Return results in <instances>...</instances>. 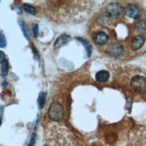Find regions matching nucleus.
Returning <instances> with one entry per match:
<instances>
[{
    "mask_svg": "<svg viewBox=\"0 0 146 146\" xmlns=\"http://www.w3.org/2000/svg\"><path fill=\"white\" fill-rule=\"evenodd\" d=\"M46 98H47V93L46 92H40L39 94V98H38V105H39V108L40 110L44 108L45 101H46Z\"/></svg>",
    "mask_w": 146,
    "mask_h": 146,
    "instance_id": "10",
    "label": "nucleus"
},
{
    "mask_svg": "<svg viewBox=\"0 0 146 146\" xmlns=\"http://www.w3.org/2000/svg\"><path fill=\"white\" fill-rule=\"evenodd\" d=\"M8 72H9V63L5 59L2 63V66H1V76L5 77V76L8 74Z\"/></svg>",
    "mask_w": 146,
    "mask_h": 146,
    "instance_id": "12",
    "label": "nucleus"
},
{
    "mask_svg": "<svg viewBox=\"0 0 146 146\" xmlns=\"http://www.w3.org/2000/svg\"><path fill=\"white\" fill-rule=\"evenodd\" d=\"M135 29L138 33H146V22L145 21H139L135 24Z\"/></svg>",
    "mask_w": 146,
    "mask_h": 146,
    "instance_id": "11",
    "label": "nucleus"
},
{
    "mask_svg": "<svg viewBox=\"0 0 146 146\" xmlns=\"http://www.w3.org/2000/svg\"><path fill=\"white\" fill-rule=\"evenodd\" d=\"M2 86H4V87L7 86V82H4V84H2Z\"/></svg>",
    "mask_w": 146,
    "mask_h": 146,
    "instance_id": "20",
    "label": "nucleus"
},
{
    "mask_svg": "<svg viewBox=\"0 0 146 146\" xmlns=\"http://www.w3.org/2000/svg\"><path fill=\"white\" fill-rule=\"evenodd\" d=\"M107 54H109L110 56H113V58H120L125 53V48L124 47L119 43H112L106 49Z\"/></svg>",
    "mask_w": 146,
    "mask_h": 146,
    "instance_id": "3",
    "label": "nucleus"
},
{
    "mask_svg": "<svg viewBox=\"0 0 146 146\" xmlns=\"http://www.w3.org/2000/svg\"><path fill=\"white\" fill-rule=\"evenodd\" d=\"M23 8L25 12L29 13V14H31V15H36V13H37L35 7H33V5H28V4H23Z\"/></svg>",
    "mask_w": 146,
    "mask_h": 146,
    "instance_id": "14",
    "label": "nucleus"
},
{
    "mask_svg": "<svg viewBox=\"0 0 146 146\" xmlns=\"http://www.w3.org/2000/svg\"><path fill=\"white\" fill-rule=\"evenodd\" d=\"M93 41L97 45H104L109 41V36L103 31H98L93 35Z\"/></svg>",
    "mask_w": 146,
    "mask_h": 146,
    "instance_id": "6",
    "label": "nucleus"
},
{
    "mask_svg": "<svg viewBox=\"0 0 146 146\" xmlns=\"http://www.w3.org/2000/svg\"><path fill=\"white\" fill-rule=\"evenodd\" d=\"M19 23H20V26H21V29H22V31H23V33L24 37L26 38V39L29 40H30V34H29V30H28V28H27V26H26V24H25V23H24L23 22H22V21L19 22Z\"/></svg>",
    "mask_w": 146,
    "mask_h": 146,
    "instance_id": "15",
    "label": "nucleus"
},
{
    "mask_svg": "<svg viewBox=\"0 0 146 146\" xmlns=\"http://www.w3.org/2000/svg\"><path fill=\"white\" fill-rule=\"evenodd\" d=\"M124 11L123 6L119 3H110L108 6V13L111 17H118Z\"/></svg>",
    "mask_w": 146,
    "mask_h": 146,
    "instance_id": "4",
    "label": "nucleus"
},
{
    "mask_svg": "<svg viewBox=\"0 0 146 146\" xmlns=\"http://www.w3.org/2000/svg\"><path fill=\"white\" fill-rule=\"evenodd\" d=\"M44 146H47V145H44Z\"/></svg>",
    "mask_w": 146,
    "mask_h": 146,
    "instance_id": "22",
    "label": "nucleus"
},
{
    "mask_svg": "<svg viewBox=\"0 0 146 146\" xmlns=\"http://www.w3.org/2000/svg\"><path fill=\"white\" fill-rule=\"evenodd\" d=\"M79 41H81L82 44H84V46L86 48V51H87V55L88 56H91L92 55V45H91V43L89 42L87 40H84V39H81V38H78L77 39Z\"/></svg>",
    "mask_w": 146,
    "mask_h": 146,
    "instance_id": "13",
    "label": "nucleus"
},
{
    "mask_svg": "<svg viewBox=\"0 0 146 146\" xmlns=\"http://www.w3.org/2000/svg\"><path fill=\"white\" fill-rule=\"evenodd\" d=\"M131 87L138 93H146V78L142 75H135L131 80Z\"/></svg>",
    "mask_w": 146,
    "mask_h": 146,
    "instance_id": "2",
    "label": "nucleus"
},
{
    "mask_svg": "<svg viewBox=\"0 0 146 146\" xmlns=\"http://www.w3.org/2000/svg\"><path fill=\"white\" fill-rule=\"evenodd\" d=\"M143 44H144V39H143V38L142 36H140V35L135 36L132 40V48L135 49V50L139 49V48H141L143 46Z\"/></svg>",
    "mask_w": 146,
    "mask_h": 146,
    "instance_id": "8",
    "label": "nucleus"
},
{
    "mask_svg": "<svg viewBox=\"0 0 146 146\" xmlns=\"http://www.w3.org/2000/svg\"><path fill=\"white\" fill-rule=\"evenodd\" d=\"M2 124V119H1V117H0V125H1Z\"/></svg>",
    "mask_w": 146,
    "mask_h": 146,
    "instance_id": "21",
    "label": "nucleus"
},
{
    "mask_svg": "<svg viewBox=\"0 0 146 146\" xmlns=\"http://www.w3.org/2000/svg\"><path fill=\"white\" fill-rule=\"evenodd\" d=\"M64 108L59 102H53L48 109V117L55 121H60L64 118Z\"/></svg>",
    "mask_w": 146,
    "mask_h": 146,
    "instance_id": "1",
    "label": "nucleus"
},
{
    "mask_svg": "<svg viewBox=\"0 0 146 146\" xmlns=\"http://www.w3.org/2000/svg\"><path fill=\"white\" fill-rule=\"evenodd\" d=\"M5 53L3 52V51H1V50H0V63H2L5 61Z\"/></svg>",
    "mask_w": 146,
    "mask_h": 146,
    "instance_id": "19",
    "label": "nucleus"
},
{
    "mask_svg": "<svg viewBox=\"0 0 146 146\" xmlns=\"http://www.w3.org/2000/svg\"><path fill=\"white\" fill-rule=\"evenodd\" d=\"M33 34H34V36L37 38L38 35H39V25H38L37 23H35V24L33 25Z\"/></svg>",
    "mask_w": 146,
    "mask_h": 146,
    "instance_id": "17",
    "label": "nucleus"
},
{
    "mask_svg": "<svg viewBox=\"0 0 146 146\" xmlns=\"http://www.w3.org/2000/svg\"><path fill=\"white\" fill-rule=\"evenodd\" d=\"M125 15L129 18L136 19L141 15V9L138 7L136 5L131 4L127 5V7L125 8Z\"/></svg>",
    "mask_w": 146,
    "mask_h": 146,
    "instance_id": "5",
    "label": "nucleus"
},
{
    "mask_svg": "<svg viewBox=\"0 0 146 146\" xmlns=\"http://www.w3.org/2000/svg\"><path fill=\"white\" fill-rule=\"evenodd\" d=\"M35 140H36V135L33 134V135H31V141H30V143H29V146H34Z\"/></svg>",
    "mask_w": 146,
    "mask_h": 146,
    "instance_id": "18",
    "label": "nucleus"
},
{
    "mask_svg": "<svg viewBox=\"0 0 146 146\" xmlns=\"http://www.w3.org/2000/svg\"><path fill=\"white\" fill-rule=\"evenodd\" d=\"M110 79V73L105 70H101L96 74V80L100 82H105Z\"/></svg>",
    "mask_w": 146,
    "mask_h": 146,
    "instance_id": "9",
    "label": "nucleus"
},
{
    "mask_svg": "<svg viewBox=\"0 0 146 146\" xmlns=\"http://www.w3.org/2000/svg\"><path fill=\"white\" fill-rule=\"evenodd\" d=\"M70 36L66 35V34H62L60 35L58 39L56 40L55 43H54V47L55 48H59L63 46H65L66 44H67L69 41H70Z\"/></svg>",
    "mask_w": 146,
    "mask_h": 146,
    "instance_id": "7",
    "label": "nucleus"
},
{
    "mask_svg": "<svg viewBox=\"0 0 146 146\" xmlns=\"http://www.w3.org/2000/svg\"><path fill=\"white\" fill-rule=\"evenodd\" d=\"M6 45V39L4 34L0 33V48H4Z\"/></svg>",
    "mask_w": 146,
    "mask_h": 146,
    "instance_id": "16",
    "label": "nucleus"
}]
</instances>
